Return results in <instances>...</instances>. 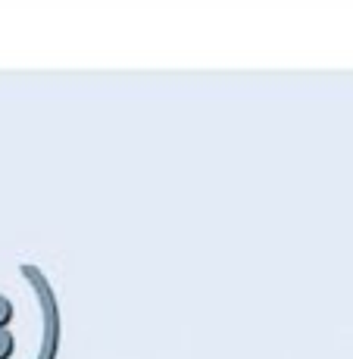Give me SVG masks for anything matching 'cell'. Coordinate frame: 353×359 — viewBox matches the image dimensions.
Masks as SVG:
<instances>
[{
  "label": "cell",
  "instance_id": "1",
  "mask_svg": "<svg viewBox=\"0 0 353 359\" xmlns=\"http://www.w3.org/2000/svg\"><path fill=\"white\" fill-rule=\"evenodd\" d=\"M19 272H22L25 285L32 287L38 309H41V341H38V356L34 359H57L60 344H63V313H60L57 291L47 281V275L38 266H32V262H22Z\"/></svg>",
  "mask_w": 353,
  "mask_h": 359
},
{
  "label": "cell",
  "instance_id": "2",
  "mask_svg": "<svg viewBox=\"0 0 353 359\" xmlns=\"http://www.w3.org/2000/svg\"><path fill=\"white\" fill-rule=\"evenodd\" d=\"M16 319V306L10 297L0 294V359H13L16 353V337L10 331V322Z\"/></svg>",
  "mask_w": 353,
  "mask_h": 359
}]
</instances>
